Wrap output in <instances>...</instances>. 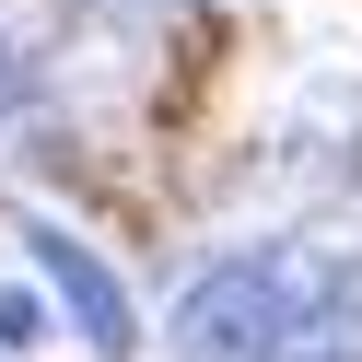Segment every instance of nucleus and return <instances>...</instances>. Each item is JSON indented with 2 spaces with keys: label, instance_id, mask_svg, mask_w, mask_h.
<instances>
[{
  "label": "nucleus",
  "instance_id": "nucleus-2",
  "mask_svg": "<svg viewBox=\"0 0 362 362\" xmlns=\"http://www.w3.org/2000/svg\"><path fill=\"white\" fill-rule=\"evenodd\" d=\"M24 257H35V281H47L59 304H71V327L94 339L105 362H129V351H141V315H129L117 269H105V257H94L82 234H59V222H24Z\"/></svg>",
  "mask_w": 362,
  "mask_h": 362
},
{
  "label": "nucleus",
  "instance_id": "nucleus-4",
  "mask_svg": "<svg viewBox=\"0 0 362 362\" xmlns=\"http://www.w3.org/2000/svg\"><path fill=\"white\" fill-rule=\"evenodd\" d=\"M35 339H47V304L35 292H0V351H35Z\"/></svg>",
  "mask_w": 362,
  "mask_h": 362
},
{
  "label": "nucleus",
  "instance_id": "nucleus-1",
  "mask_svg": "<svg viewBox=\"0 0 362 362\" xmlns=\"http://www.w3.org/2000/svg\"><path fill=\"white\" fill-rule=\"evenodd\" d=\"M327 281H339V269H327V257H304V245L222 257V269H199L187 304H175V351H187V362H269V339H281Z\"/></svg>",
  "mask_w": 362,
  "mask_h": 362
},
{
  "label": "nucleus",
  "instance_id": "nucleus-5",
  "mask_svg": "<svg viewBox=\"0 0 362 362\" xmlns=\"http://www.w3.org/2000/svg\"><path fill=\"white\" fill-rule=\"evenodd\" d=\"M0 82H12V47H0Z\"/></svg>",
  "mask_w": 362,
  "mask_h": 362
},
{
  "label": "nucleus",
  "instance_id": "nucleus-3",
  "mask_svg": "<svg viewBox=\"0 0 362 362\" xmlns=\"http://www.w3.org/2000/svg\"><path fill=\"white\" fill-rule=\"evenodd\" d=\"M269 362H362V292H339V281H327L281 339H269Z\"/></svg>",
  "mask_w": 362,
  "mask_h": 362
}]
</instances>
